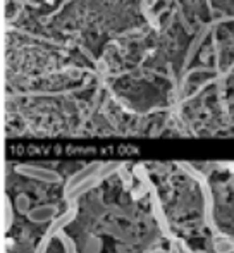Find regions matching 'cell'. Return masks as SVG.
<instances>
[{
  "label": "cell",
  "mask_w": 234,
  "mask_h": 253,
  "mask_svg": "<svg viewBox=\"0 0 234 253\" xmlns=\"http://www.w3.org/2000/svg\"><path fill=\"white\" fill-rule=\"evenodd\" d=\"M16 209H17V212L19 213H28L30 212V198L26 197V195H17V198H16Z\"/></svg>",
  "instance_id": "12"
},
{
  "label": "cell",
  "mask_w": 234,
  "mask_h": 253,
  "mask_svg": "<svg viewBox=\"0 0 234 253\" xmlns=\"http://www.w3.org/2000/svg\"><path fill=\"white\" fill-rule=\"evenodd\" d=\"M150 253H169L167 250H162V248H155V250H152Z\"/></svg>",
  "instance_id": "15"
},
{
  "label": "cell",
  "mask_w": 234,
  "mask_h": 253,
  "mask_svg": "<svg viewBox=\"0 0 234 253\" xmlns=\"http://www.w3.org/2000/svg\"><path fill=\"white\" fill-rule=\"evenodd\" d=\"M26 215H28V219H30L31 222H37V224L50 222V220H54L55 217H57V207H55V205L35 207V209H31Z\"/></svg>",
  "instance_id": "6"
},
{
  "label": "cell",
  "mask_w": 234,
  "mask_h": 253,
  "mask_svg": "<svg viewBox=\"0 0 234 253\" xmlns=\"http://www.w3.org/2000/svg\"><path fill=\"white\" fill-rule=\"evenodd\" d=\"M100 166H102L100 162H91V164H88V166H84L81 170H78L76 174H73V176H71V179L66 183V188H64V195L69 193L71 190H74L78 184L83 183V181L88 179L90 176H93V174L97 172L98 169H100Z\"/></svg>",
  "instance_id": "7"
},
{
  "label": "cell",
  "mask_w": 234,
  "mask_h": 253,
  "mask_svg": "<svg viewBox=\"0 0 234 253\" xmlns=\"http://www.w3.org/2000/svg\"><path fill=\"white\" fill-rule=\"evenodd\" d=\"M200 193L201 200H203V222L212 233H219V227L215 224L214 217V193H212V188L208 184V181L200 183Z\"/></svg>",
  "instance_id": "3"
},
{
  "label": "cell",
  "mask_w": 234,
  "mask_h": 253,
  "mask_svg": "<svg viewBox=\"0 0 234 253\" xmlns=\"http://www.w3.org/2000/svg\"><path fill=\"white\" fill-rule=\"evenodd\" d=\"M145 253H150V252H145Z\"/></svg>",
  "instance_id": "17"
},
{
  "label": "cell",
  "mask_w": 234,
  "mask_h": 253,
  "mask_svg": "<svg viewBox=\"0 0 234 253\" xmlns=\"http://www.w3.org/2000/svg\"><path fill=\"white\" fill-rule=\"evenodd\" d=\"M120 169H122V164L120 162H107V164H102L100 169L97 170V172L93 174V176H90L88 179H84L83 183L78 184L74 190H71L69 193H66L64 197H66V200H69L71 203H74L78 200V198H81L83 195H86L88 191H91L93 188H97L98 184L102 183V181L109 179L111 176H114V174H119Z\"/></svg>",
  "instance_id": "1"
},
{
  "label": "cell",
  "mask_w": 234,
  "mask_h": 253,
  "mask_svg": "<svg viewBox=\"0 0 234 253\" xmlns=\"http://www.w3.org/2000/svg\"><path fill=\"white\" fill-rule=\"evenodd\" d=\"M169 253H193V252L190 250V247L186 245V241L174 236L171 240V248H169Z\"/></svg>",
  "instance_id": "10"
},
{
  "label": "cell",
  "mask_w": 234,
  "mask_h": 253,
  "mask_svg": "<svg viewBox=\"0 0 234 253\" xmlns=\"http://www.w3.org/2000/svg\"><path fill=\"white\" fill-rule=\"evenodd\" d=\"M150 198H152V213H154V217H155V220H157L158 227H160L162 234H164L165 238H169V240H172L174 234H172L171 226H169V220H167V217H165L164 209H162L160 198H158V195L150 197Z\"/></svg>",
  "instance_id": "5"
},
{
  "label": "cell",
  "mask_w": 234,
  "mask_h": 253,
  "mask_svg": "<svg viewBox=\"0 0 234 253\" xmlns=\"http://www.w3.org/2000/svg\"><path fill=\"white\" fill-rule=\"evenodd\" d=\"M76 213H78L76 205H74V203H71V207L66 210V212L60 213V215H57L54 220H52L50 227H48L47 233H45V238H48V240L52 241V238L59 236V234L62 233V231L66 229V227L69 226L74 219H76Z\"/></svg>",
  "instance_id": "4"
},
{
  "label": "cell",
  "mask_w": 234,
  "mask_h": 253,
  "mask_svg": "<svg viewBox=\"0 0 234 253\" xmlns=\"http://www.w3.org/2000/svg\"><path fill=\"white\" fill-rule=\"evenodd\" d=\"M48 243H50V240L48 238H41V241L38 243V247H37V250H35V253H47L48 250Z\"/></svg>",
  "instance_id": "14"
},
{
  "label": "cell",
  "mask_w": 234,
  "mask_h": 253,
  "mask_svg": "<svg viewBox=\"0 0 234 253\" xmlns=\"http://www.w3.org/2000/svg\"><path fill=\"white\" fill-rule=\"evenodd\" d=\"M212 247L215 253H233L234 252V240L226 234H217L212 238Z\"/></svg>",
  "instance_id": "8"
},
{
  "label": "cell",
  "mask_w": 234,
  "mask_h": 253,
  "mask_svg": "<svg viewBox=\"0 0 234 253\" xmlns=\"http://www.w3.org/2000/svg\"><path fill=\"white\" fill-rule=\"evenodd\" d=\"M12 220H14V210L10 207L9 200H5V203H3V231L9 229Z\"/></svg>",
  "instance_id": "11"
},
{
  "label": "cell",
  "mask_w": 234,
  "mask_h": 253,
  "mask_svg": "<svg viewBox=\"0 0 234 253\" xmlns=\"http://www.w3.org/2000/svg\"><path fill=\"white\" fill-rule=\"evenodd\" d=\"M233 253H234V252H233Z\"/></svg>",
  "instance_id": "18"
},
{
  "label": "cell",
  "mask_w": 234,
  "mask_h": 253,
  "mask_svg": "<svg viewBox=\"0 0 234 253\" xmlns=\"http://www.w3.org/2000/svg\"><path fill=\"white\" fill-rule=\"evenodd\" d=\"M177 169H181V172L186 174L188 177H191V179L198 184L203 183V181H207V176H205L203 172H200V170H198L196 167L190 162H177Z\"/></svg>",
  "instance_id": "9"
},
{
  "label": "cell",
  "mask_w": 234,
  "mask_h": 253,
  "mask_svg": "<svg viewBox=\"0 0 234 253\" xmlns=\"http://www.w3.org/2000/svg\"><path fill=\"white\" fill-rule=\"evenodd\" d=\"M16 172L24 177H30V179L41 181V183H48V184H55L60 181V174H57L55 170L45 169V167L30 166V164H19V166H16Z\"/></svg>",
  "instance_id": "2"
},
{
  "label": "cell",
  "mask_w": 234,
  "mask_h": 253,
  "mask_svg": "<svg viewBox=\"0 0 234 253\" xmlns=\"http://www.w3.org/2000/svg\"><path fill=\"white\" fill-rule=\"evenodd\" d=\"M60 238V243H62V248H64V253H78L76 250V243H74L73 240H71L69 236H66L64 233L59 234Z\"/></svg>",
  "instance_id": "13"
},
{
  "label": "cell",
  "mask_w": 234,
  "mask_h": 253,
  "mask_svg": "<svg viewBox=\"0 0 234 253\" xmlns=\"http://www.w3.org/2000/svg\"><path fill=\"white\" fill-rule=\"evenodd\" d=\"M193 253H205V252H201V250H198V252H193Z\"/></svg>",
  "instance_id": "16"
}]
</instances>
